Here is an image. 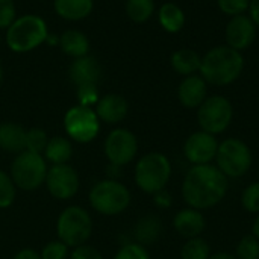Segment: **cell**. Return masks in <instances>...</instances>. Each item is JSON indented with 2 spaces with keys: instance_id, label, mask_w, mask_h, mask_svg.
Segmentation results:
<instances>
[{
  "instance_id": "obj_1",
  "label": "cell",
  "mask_w": 259,
  "mask_h": 259,
  "mask_svg": "<svg viewBox=\"0 0 259 259\" xmlns=\"http://www.w3.org/2000/svg\"><path fill=\"white\" fill-rule=\"evenodd\" d=\"M228 193V178L214 165H193L182 182V197L190 208L209 209Z\"/></svg>"
},
{
  "instance_id": "obj_2",
  "label": "cell",
  "mask_w": 259,
  "mask_h": 259,
  "mask_svg": "<svg viewBox=\"0 0 259 259\" xmlns=\"http://www.w3.org/2000/svg\"><path fill=\"white\" fill-rule=\"evenodd\" d=\"M243 68L244 59L241 52L229 46H219L202 58L200 73L206 83L223 87L235 82L243 73Z\"/></svg>"
},
{
  "instance_id": "obj_3",
  "label": "cell",
  "mask_w": 259,
  "mask_h": 259,
  "mask_svg": "<svg viewBox=\"0 0 259 259\" xmlns=\"http://www.w3.org/2000/svg\"><path fill=\"white\" fill-rule=\"evenodd\" d=\"M49 38L46 21L33 14L14 20L6 29V44L15 53H27L39 47Z\"/></svg>"
},
{
  "instance_id": "obj_4",
  "label": "cell",
  "mask_w": 259,
  "mask_h": 259,
  "mask_svg": "<svg viewBox=\"0 0 259 259\" xmlns=\"http://www.w3.org/2000/svg\"><path fill=\"white\" fill-rule=\"evenodd\" d=\"M90 205L102 215H118L131 205V191L115 179H105L94 184L88 194Z\"/></svg>"
},
{
  "instance_id": "obj_5",
  "label": "cell",
  "mask_w": 259,
  "mask_h": 259,
  "mask_svg": "<svg viewBox=\"0 0 259 259\" xmlns=\"http://www.w3.org/2000/svg\"><path fill=\"white\" fill-rule=\"evenodd\" d=\"M170 178L171 164L164 153L150 152L144 155L135 165V184L147 194H155L164 190Z\"/></svg>"
},
{
  "instance_id": "obj_6",
  "label": "cell",
  "mask_w": 259,
  "mask_h": 259,
  "mask_svg": "<svg viewBox=\"0 0 259 259\" xmlns=\"http://www.w3.org/2000/svg\"><path fill=\"white\" fill-rule=\"evenodd\" d=\"M47 170V161L42 155L23 150L14 158L9 176L17 188L35 191L46 182Z\"/></svg>"
},
{
  "instance_id": "obj_7",
  "label": "cell",
  "mask_w": 259,
  "mask_h": 259,
  "mask_svg": "<svg viewBox=\"0 0 259 259\" xmlns=\"http://www.w3.org/2000/svg\"><path fill=\"white\" fill-rule=\"evenodd\" d=\"M93 232V220L90 214L80 206L65 208L56 222L58 240H61L68 247H77L88 241Z\"/></svg>"
},
{
  "instance_id": "obj_8",
  "label": "cell",
  "mask_w": 259,
  "mask_h": 259,
  "mask_svg": "<svg viewBox=\"0 0 259 259\" xmlns=\"http://www.w3.org/2000/svg\"><path fill=\"white\" fill-rule=\"evenodd\" d=\"M217 168L229 178H243L252 167V152L249 146L238 138H228L219 144Z\"/></svg>"
},
{
  "instance_id": "obj_9",
  "label": "cell",
  "mask_w": 259,
  "mask_h": 259,
  "mask_svg": "<svg viewBox=\"0 0 259 259\" xmlns=\"http://www.w3.org/2000/svg\"><path fill=\"white\" fill-rule=\"evenodd\" d=\"M234 117L232 103L223 96H211L199 106L197 120L202 131L219 135L225 132Z\"/></svg>"
},
{
  "instance_id": "obj_10",
  "label": "cell",
  "mask_w": 259,
  "mask_h": 259,
  "mask_svg": "<svg viewBox=\"0 0 259 259\" xmlns=\"http://www.w3.org/2000/svg\"><path fill=\"white\" fill-rule=\"evenodd\" d=\"M64 127L73 141L90 143L100 131V120L93 108L76 105L65 112Z\"/></svg>"
},
{
  "instance_id": "obj_11",
  "label": "cell",
  "mask_w": 259,
  "mask_h": 259,
  "mask_svg": "<svg viewBox=\"0 0 259 259\" xmlns=\"http://www.w3.org/2000/svg\"><path fill=\"white\" fill-rule=\"evenodd\" d=\"M103 150L111 165L124 167L137 156L138 140L131 131L117 127L108 134L103 144Z\"/></svg>"
},
{
  "instance_id": "obj_12",
  "label": "cell",
  "mask_w": 259,
  "mask_h": 259,
  "mask_svg": "<svg viewBox=\"0 0 259 259\" xmlns=\"http://www.w3.org/2000/svg\"><path fill=\"white\" fill-rule=\"evenodd\" d=\"M46 187L52 197L58 200H68L79 191V175L77 171L68 165H52L47 170L46 176Z\"/></svg>"
},
{
  "instance_id": "obj_13",
  "label": "cell",
  "mask_w": 259,
  "mask_h": 259,
  "mask_svg": "<svg viewBox=\"0 0 259 259\" xmlns=\"http://www.w3.org/2000/svg\"><path fill=\"white\" fill-rule=\"evenodd\" d=\"M219 144L220 143L215 135L199 131L187 138L184 144V155L193 165H206L215 159Z\"/></svg>"
},
{
  "instance_id": "obj_14",
  "label": "cell",
  "mask_w": 259,
  "mask_h": 259,
  "mask_svg": "<svg viewBox=\"0 0 259 259\" xmlns=\"http://www.w3.org/2000/svg\"><path fill=\"white\" fill-rule=\"evenodd\" d=\"M256 36V24L247 15H235L226 26L228 46L241 52L252 46Z\"/></svg>"
},
{
  "instance_id": "obj_15",
  "label": "cell",
  "mask_w": 259,
  "mask_h": 259,
  "mask_svg": "<svg viewBox=\"0 0 259 259\" xmlns=\"http://www.w3.org/2000/svg\"><path fill=\"white\" fill-rule=\"evenodd\" d=\"M103 76V68L100 62L90 55L76 58L70 68H68V77L76 85H97Z\"/></svg>"
},
{
  "instance_id": "obj_16",
  "label": "cell",
  "mask_w": 259,
  "mask_h": 259,
  "mask_svg": "<svg viewBox=\"0 0 259 259\" xmlns=\"http://www.w3.org/2000/svg\"><path fill=\"white\" fill-rule=\"evenodd\" d=\"M127 111H129L127 100L115 93L100 97L99 102L96 103V114L99 120L109 124H117L123 121L127 115Z\"/></svg>"
},
{
  "instance_id": "obj_17",
  "label": "cell",
  "mask_w": 259,
  "mask_h": 259,
  "mask_svg": "<svg viewBox=\"0 0 259 259\" xmlns=\"http://www.w3.org/2000/svg\"><path fill=\"white\" fill-rule=\"evenodd\" d=\"M206 94H208L206 80L196 74L187 76L181 82L178 90L179 102L185 108H199L206 100Z\"/></svg>"
},
{
  "instance_id": "obj_18",
  "label": "cell",
  "mask_w": 259,
  "mask_h": 259,
  "mask_svg": "<svg viewBox=\"0 0 259 259\" xmlns=\"http://www.w3.org/2000/svg\"><path fill=\"white\" fill-rule=\"evenodd\" d=\"M173 226L181 237L190 240V238L200 237V234L205 231L206 222H205L203 214L199 209L185 208V209H181L175 215Z\"/></svg>"
},
{
  "instance_id": "obj_19",
  "label": "cell",
  "mask_w": 259,
  "mask_h": 259,
  "mask_svg": "<svg viewBox=\"0 0 259 259\" xmlns=\"http://www.w3.org/2000/svg\"><path fill=\"white\" fill-rule=\"evenodd\" d=\"M26 146V129L17 123L0 124V149L8 153H21Z\"/></svg>"
},
{
  "instance_id": "obj_20",
  "label": "cell",
  "mask_w": 259,
  "mask_h": 259,
  "mask_svg": "<svg viewBox=\"0 0 259 259\" xmlns=\"http://www.w3.org/2000/svg\"><path fill=\"white\" fill-rule=\"evenodd\" d=\"M53 8L61 18L79 21L91 14L94 0H55Z\"/></svg>"
},
{
  "instance_id": "obj_21",
  "label": "cell",
  "mask_w": 259,
  "mask_h": 259,
  "mask_svg": "<svg viewBox=\"0 0 259 259\" xmlns=\"http://www.w3.org/2000/svg\"><path fill=\"white\" fill-rule=\"evenodd\" d=\"M134 234H135V240L138 244L141 246H150L153 243H156L162 234V223H161V219L156 217V215H144L138 220L135 229H134Z\"/></svg>"
},
{
  "instance_id": "obj_22",
  "label": "cell",
  "mask_w": 259,
  "mask_h": 259,
  "mask_svg": "<svg viewBox=\"0 0 259 259\" xmlns=\"http://www.w3.org/2000/svg\"><path fill=\"white\" fill-rule=\"evenodd\" d=\"M59 47L62 52L71 58H80L88 55L90 52V39L88 36L77 30V29H68L65 30L59 38Z\"/></svg>"
},
{
  "instance_id": "obj_23",
  "label": "cell",
  "mask_w": 259,
  "mask_h": 259,
  "mask_svg": "<svg viewBox=\"0 0 259 259\" xmlns=\"http://www.w3.org/2000/svg\"><path fill=\"white\" fill-rule=\"evenodd\" d=\"M42 156L52 165L68 164V161L73 156V146H71L70 140L64 138V137H53L49 140Z\"/></svg>"
},
{
  "instance_id": "obj_24",
  "label": "cell",
  "mask_w": 259,
  "mask_h": 259,
  "mask_svg": "<svg viewBox=\"0 0 259 259\" xmlns=\"http://www.w3.org/2000/svg\"><path fill=\"white\" fill-rule=\"evenodd\" d=\"M202 58L193 49H179L171 55V67L184 76H191L200 70Z\"/></svg>"
},
{
  "instance_id": "obj_25",
  "label": "cell",
  "mask_w": 259,
  "mask_h": 259,
  "mask_svg": "<svg viewBox=\"0 0 259 259\" xmlns=\"http://www.w3.org/2000/svg\"><path fill=\"white\" fill-rule=\"evenodd\" d=\"M158 17H159L161 26L167 32H170V33L179 32L184 27V24H185V14H184V11L178 5H175V3L162 5L159 8Z\"/></svg>"
},
{
  "instance_id": "obj_26",
  "label": "cell",
  "mask_w": 259,
  "mask_h": 259,
  "mask_svg": "<svg viewBox=\"0 0 259 259\" xmlns=\"http://www.w3.org/2000/svg\"><path fill=\"white\" fill-rule=\"evenodd\" d=\"M155 11L153 0H127L126 14L134 23H146Z\"/></svg>"
},
{
  "instance_id": "obj_27",
  "label": "cell",
  "mask_w": 259,
  "mask_h": 259,
  "mask_svg": "<svg viewBox=\"0 0 259 259\" xmlns=\"http://www.w3.org/2000/svg\"><path fill=\"white\" fill-rule=\"evenodd\" d=\"M211 258V247L209 244L200 238H190L182 250H181V259H209Z\"/></svg>"
},
{
  "instance_id": "obj_28",
  "label": "cell",
  "mask_w": 259,
  "mask_h": 259,
  "mask_svg": "<svg viewBox=\"0 0 259 259\" xmlns=\"http://www.w3.org/2000/svg\"><path fill=\"white\" fill-rule=\"evenodd\" d=\"M47 143H49V137H47L46 131H42L39 127H32V129L26 131V146H24V150L42 155Z\"/></svg>"
},
{
  "instance_id": "obj_29",
  "label": "cell",
  "mask_w": 259,
  "mask_h": 259,
  "mask_svg": "<svg viewBox=\"0 0 259 259\" xmlns=\"http://www.w3.org/2000/svg\"><path fill=\"white\" fill-rule=\"evenodd\" d=\"M15 184L12 182L11 176L0 170V209L9 208L15 200Z\"/></svg>"
},
{
  "instance_id": "obj_30",
  "label": "cell",
  "mask_w": 259,
  "mask_h": 259,
  "mask_svg": "<svg viewBox=\"0 0 259 259\" xmlns=\"http://www.w3.org/2000/svg\"><path fill=\"white\" fill-rule=\"evenodd\" d=\"M237 259H259V240L253 235H246L237 246Z\"/></svg>"
},
{
  "instance_id": "obj_31",
  "label": "cell",
  "mask_w": 259,
  "mask_h": 259,
  "mask_svg": "<svg viewBox=\"0 0 259 259\" xmlns=\"http://www.w3.org/2000/svg\"><path fill=\"white\" fill-rule=\"evenodd\" d=\"M243 208L250 214H259V182L250 184L241 196Z\"/></svg>"
},
{
  "instance_id": "obj_32",
  "label": "cell",
  "mask_w": 259,
  "mask_h": 259,
  "mask_svg": "<svg viewBox=\"0 0 259 259\" xmlns=\"http://www.w3.org/2000/svg\"><path fill=\"white\" fill-rule=\"evenodd\" d=\"M114 259H150L147 249L138 243H129L120 247Z\"/></svg>"
},
{
  "instance_id": "obj_33",
  "label": "cell",
  "mask_w": 259,
  "mask_h": 259,
  "mask_svg": "<svg viewBox=\"0 0 259 259\" xmlns=\"http://www.w3.org/2000/svg\"><path fill=\"white\" fill-rule=\"evenodd\" d=\"M41 259H67L68 255V246L64 244L61 240L47 243L41 250Z\"/></svg>"
},
{
  "instance_id": "obj_34",
  "label": "cell",
  "mask_w": 259,
  "mask_h": 259,
  "mask_svg": "<svg viewBox=\"0 0 259 259\" xmlns=\"http://www.w3.org/2000/svg\"><path fill=\"white\" fill-rule=\"evenodd\" d=\"M99 88L97 85H80L77 87V100L79 105L91 108L99 102Z\"/></svg>"
},
{
  "instance_id": "obj_35",
  "label": "cell",
  "mask_w": 259,
  "mask_h": 259,
  "mask_svg": "<svg viewBox=\"0 0 259 259\" xmlns=\"http://www.w3.org/2000/svg\"><path fill=\"white\" fill-rule=\"evenodd\" d=\"M250 0H219V8L228 15H243L249 9Z\"/></svg>"
},
{
  "instance_id": "obj_36",
  "label": "cell",
  "mask_w": 259,
  "mask_h": 259,
  "mask_svg": "<svg viewBox=\"0 0 259 259\" xmlns=\"http://www.w3.org/2000/svg\"><path fill=\"white\" fill-rule=\"evenodd\" d=\"M17 18L14 0H0V29H8Z\"/></svg>"
},
{
  "instance_id": "obj_37",
  "label": "cell",
  "mask_w": 259,
  "mask_h": 259,
  "mask_svg": "<svg viewBox=\"0 0 259 259\" xmlns=\"http://www.w3.org/2000/svg\"><path fill=\"white\" fill-rule=\"evenodd\" d=\"M70 259H103L100 252L91 246H87V244H82V246H77L73 249V252L70 253Z\"/></svg>"
},
{
  "instance_id": "obj_38",
  "label": "cell",
  "mask_w": 259,
  "mask_h": 259,
  "mask_svg": "<svg viewBox=\"0 0 259 259\" xmlns=\"http://www.w3.org/2000/svg\"><path fill=\"white\" fill-rule=\"evenodd\" d=\"M153 202H155V205H156L158 208L167 209V208L171 206L173 199H171V194L164 188V190H161V191H158V193L153 194Z\"/></svg>"
},
{
  "instance_id": "obj_39",
  "label": "cell",
  "mask_w": 259,
  "mask_h": 259,
  "mask_svg": "<svg viewBox=\"0 0 259 259\" xmlns=\"http://www.w3.org/2000/svg\"><path fill=\"white\" fill-rule=\"evenodd\" d=\"M12 259H41V255L33 249H21Z\"/></svg>"
},
{
  "instance_id": "obj_40",
  "label": "cell",
  "mask_w": 259,
  "mask_h": 259,
  "mask_svg": "<svg viewBox=\"0 0 259 259\" xmlns=\"http://www.w3.org/2000/svg\"><path fill=\"white\" fill-rule=\"evenodd\" d=\"M249 11H250V18H252V21H253L256 26H259V0H250Z\"/></svg>"
},
{
  "instance_id": "obj_41",
  "label": "cell",
  "mask_w": 259,
  "mask_h": 259,
  "mask_svg": "<svg viewBox=\"0 0 259 259\" xmlns=\"http://www.w3.org/2000/svg\"><path fill=\"white\" fill-rule=\"evenodd\" d=\"M209 259H237L235 255H231V253H225V252H220V253H215V255H211Z\"/></svg>"
},
{
  "instance_id": "obj_42",
  "label": "cell",
  "mask_w": 259,
  "mask_h": 259,
  "mask_svg": "<svg viewBox=\"0 0 259 259\" xmlns=\"http://www.w3.org/2000/svg\"><path fill=\"white\" fill-rule=\"evenodd\" d=\"M252 235L259 240V214H258V217L255 219V222H253V226H252Z\"/></svg>"
},
{
  "instance_id": "obj_43",
  "label": "cell",
  "mask_w": 259,
  "mask_h": 259,
  "mask_svg": "<svg viewBox=\"0 0 259 259\" xmlns=\"http://www.w3.org/2000/svg\"><path fill=\"white\" fill-rule=\"evenodd\" d=\"M2 80H3V70H2V65H0V85H2Z\"/></svg>"
}]
</instances>
